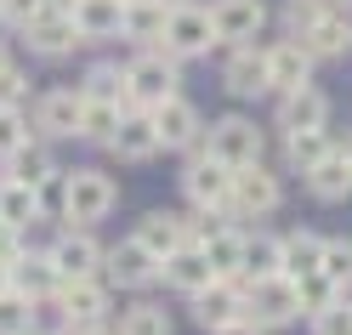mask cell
<instances>
[{"label": "cell", "mask_w": 352, "mask_h": 335, "mask_svg": "<svg viewBox=\"0 0 352 335\" xmlns=\"http://www.w3.org/2000/svg\"><path fill=\"white\" fill-rule=\"evenodd\" d=\"M329 125V97L318 85H301V91H284L278 97V131H324Z\"/></svg>", "instance_id": "d6986e66"}, {"label": "cell", "mask_w": 352, "mask_h": 335, "mask_svg": "<svg viewBox=\"0 0 352 335\" xmlns=\"http://www.w3.org/2000/svg\"><path fill=\"white\" fill-rule=\"evenodd\" d=\"M74 29L85 34V46L91 40H114L125 29V0H74Z\"/></svg>", "instance_id": "603a6c76"}, {"label": "cell", "mask_w": 352, "mask_h": 335, "mask_svg": "<svg viewBox=\"0 0 352 335\" xmlns=\"http://www.w3.org/2000/svg\"><path fill=\"white\" fill-rule=\"evenodd\" d=\"M57 335H74V329H57Z\"/></svg>", "instance_id": "f907efd6"}, {"label": "cell", "mask_w": 352, "mask_h": 335, "mask_svg": "<svg viewBox=\"0 0 352 335\" xmlns=\"http://www.w3.org/2000/svg\"><path fill=\"white\" fill-rule=\"evenodd\" d=\"M29 324H34V301L12 284L6 296H0V335H29Z\"/></svg>", "instance_id": "e575fe53"}, {"label": "cell", "mask_w": 352, "mask_h": 335, "mask_svg": "<svg viewBox=\"0 0 352 335\" xmlns=\"http://www.w3.org/2000/svg\"><path fill=\"white\" fill-rule=\"evenodd\" d=\"M12 284L23 290L29 301H46V296H57V290H63V273L52 267V256H34V261L23 256V261L12 267Z\"/></svg>", "instance_id": "f1b7e54d"}, {"label": "cell", "mask_w": 352, "mask_h": 335, "mask_svg": "<svg viewBox=\"0 0 352 335\" xmlns=\"http://www.w3.org/2000/svg\"><path fill=\"white\" fill-rule=\"evenodd\" d=\"M216 210H205V228H199V250L210 256L216 279H245V233H233L228 221H210Z\"/></svg>", "instance_id": "2e32d148"}, {"label": "cell", "mask_w": 352, "mask_h": 335, "mask_svg": "<svg viewBox=\"0 0 352 335\" xmlns=\"http://www.w3.org/2000/svg\"><path fill=\"white\" fill-rule=\"evenodd\" d=\"M114 176H102V171H69V182H63V216L74 221V228H91V221H102L108 210H114Z\"/></svg>", "instance_id": "3957f363"}, {"label": "cell", "mask_w": 352, "mask_h": 335, "mask_svg": "<svg viewBox=\"0 0 352 335\" xmlns=\"http://www.w3.org/2000/svg\"><path fill=\"white\" fill-rule=\"evenodd\" d=\"M329 6H336V0H284V23H290V34H301V29H313Z\"/></svg>", "instance_id": "60d3db41"}, {"label": "cell", "mask_w": 352, "mask_h": 335, "mask_svg": "<svg viewBox=\"0 0 352 335\" xmlns=\"http://www.w3.org/2000/svg\"><path fill=\"white\" fill-rule=\"evenodd\" d=\"M114 160H125V165H142V160H153L160 153V131H153V114L148 108H125V120H120V131L102 142Z\"/></svg>", "instance_id": "4fadbf2b"}, {"label": "cell", "mask_w": 352, "mask_h": 335, "mask_svg": "<svg viewBox=\"0 0 352 335\" xmlns=\"http://www.w3.org/2000/svg\"><path fill=\"white\" fill-rule=\"evenodd\" d=\"M188 153H193V160H188V171H182V193H188L199 210H233V165L216 160L210 142L188 148Z\"/></svg>", "instance_id": "7a4b0ae2"}, {"label": "cell", "mask_w": 352, "mask_h": 335, "mask_svg": "<svg viewBox=\"0 0 352 335\" xmlns=\"http://www.w3.org/2000/svg\"><path fill=\"white\" fill-rule=\"evenodd\" d=\"M40 12H52V0H0V23H34Z\"/></svg>", "instance_id": "b9f144b4"}, {"label": "cell", "mask_w": 352, "mask_h": 335, "mask_svg": "<svg viewBox=\"0 0 352 335\" xmlns=\"http://www.w3.org/2000/svg\"><path fill=\"white\" fill-rule=\"evenodd\" d=\"M102 273L114 279L120 290H142V284H153V279H160V256H153L148 244L131 233V239H120L114 250L102 256Z\"/></svg>", "instance_id": "9c48e42d"}, {"label": "cell", "mask_w": 352, "mask_h": 335, "mask_svg": "<svg viewBox=\"0 0 352 335\" xmlns=\"http://www.w3.org/2000/svg\"><path fill=\"white\" fill-rule=\"evenodd\" d=\"M148 114H153V131H160V148H199L205 142V120L182 91L165 97L160 108H148Z\"/></svg>", "instance_id": "ba28073f"}, {"label": "cell", "mask_w": 352, "mask_h": 335, "mask_svg": "<svg viewBox=\"0 0 352 335\" xmlns=\"http://www.w3.org/2000/svg\"><path fill=\"white\" fill-rule=\"evenodd\" d=\"M0 221H6V228H34L40 221V188H29V182H0Z\"/></svg>", "instance_id": "83f0119b"}, {"label": "cell", "mask_w": 352, "mask_h": 335, "mask_svg": "<svg viewBox=\"0 0 352 335\" xmlns=\"http://www.w3.org/2000/svg\"><path fill=\"white\" fill-rule=\"evenodd\" d=\"M80 108H85V91L52 85V91L34 102V131H46V137H80Z\"/></svg>", "instance_id": "e0dca14e"}, {"label": "cell", "mask_w": 352, "mask_h": 335, "mask_svg": "<svg viewBox=\"0 0 352 335\" xmlns=\"http://www.w3.org/2000/svg\"><path fill=\"white\" fill-rule=\"evenodd\" d=\"M57 307H63V318H69L74 335H91V324L108 312V290H102L97 279H63Z\"/></svg>", "instance_id": "9a60e30c"}, {"label": "cell", "mask_w": 352, "mask_h": 335, "mask_svg": "<svg viewBox=\"0 0 352 335\" xmlns=\"http://www.w3.org/2000/svg\"><path fill=\"white\" fill-rule=\"evenodd\" d=\"M165 23H170V6L165 0H125V40H137V46H160L165 40Z\"/></svg>", "instance_id": "484cf974"}, {"label": "cell", "mask_w": 352, "mask_h": 335, "mask_svg": "<svg viewBox=\"0 0 352 335\" xmlns=\"http://www.w3.org/2000/svg\"><path fill=\"white\" fill-rule=\"evenodd\" d=\"M0 261H6V267H17V261H23V244H17V228H6V221H0Z\"/></svg>", "instance_id": "ee69618b"}, {"label": "cell", "mask_w": 352, "mask_h": 335, "mask_svg": "<svg viewBox=\"0 0 352 335\" xmlns=\"http://www.w3.org/2000/svg\"><path fill=\"white\" fill-rule=\"evenodd\" d=\"M0 63H6V52H0Z\"/></svg>", "instance_id": "816d5d0a"}, {"label": "cell", "mask_w": 352, "mask_h": 335, "mask_svg": "<svg viewBox=\"0 0 352 335\" xmlns=\"http://www.w3.org/2000/svg\"><path fill=\"white\" fill-rule=\"evenodd\" d=\"M137 239H142L160 261H165L170 250H182V244H193V239H188V221L176 216V210H148V216L137 221Z\"/></svg>", "instance_id": "cb8c5ba5"}, {"label": "cell", "mask_w": 352, "mask_h": 335, "mask_svg": "<svg viewBox=\"0 0 352 335\" xmlns=\"http://www.w3.org/2000/svg\"><path fill=\"white\" fill-rule=\"evenodd\" d=\"M205 142H210V153L222 165H256L261 153H267V137L256 131V120H245V114H228V120H216L210 131H205Z\"/></svg>", "instance_id": "8992f818"}, {"label": "cell", "mask_w": 352, "mask_h": 335, "mask_svg": "<svg viewBox=\"0 0 352 335\" xmlns=\"http://www.w3.org/2000/svg\"><path fill=\"white\" fill-rule=\"evenodd\" d=\"M29 142V125H23V108L17 102H0V160H6L12 148Z\"/></svg>", "instance_id": "f35d334b"}, {"label": "cell", "mask_w": 352, "mask_h": 335, "mask_svg": "<svg viewBox=\"0 0 352 335\" xmlns=\"http://www.w3.org/2000/svg\"><path fill=\"white\" fill-rule=\"evenodd\" d=\"M210 335H267L256 318H239V324H228V329H210Z\"/></svg>", "instance_id": "f6af8a7d"}, {"label": "cell", "mask_w": 352, "mask_h": 335, "mask_svg": "<svg viewBox=\"0 0 352 335\" xmlns=\"http://www.w3.org/2000/svg\"><path fill=\"white\" fill-rule=\"evenodd\" d=\"M318 273L336 284V290H346L352 284V244H336V239H324V261H318Z\"/></svg>", "instance_id": "8d00e7d4"}, {"label": "cell", "mask_w": 352, "mask_h": 335, "mask_svg": "<svg viewBox=\"0 0 352 335\" xmlns=\"http://www.w3.org/2000/svg\"><path fill=\"white\" fill-rule=\"evenodd\" d=\"M46 256H52V267H57L63 279H97V267H102V250H97L91 228H69Z\"/></svg>", "instance_id": "ac0fdd59"}, {"label": "cell", "mask_w": 352, "mask_h": 335, "mask_svg": "<svg viewBox=\"0 0 352 335\" xmlns=\"http://www.w3.org/2000/svg\"><path fill=\"white\" fill-rule=\"evenodd\" d=\"M313 52L301 46V40H278V46H267V91H301V85H313Z\"/></svg>", "instance_id": "7c38bea8"}, {"label": "cell", "mask_w": 352, "mask_h": 335, "mask_svg": "<svg viewBox=\"0 0 352 335\" xmlns=\"http://www.w3.org/2000/svg\"><path fill=\"white\" fill-rule=\"evenodd\" d=\"M278 199H284V188L261 160L233 171V210L239 216H267V210H278Z\"/></svg>", "instance_id": "8fae6325"}, {"label": "cell", "mask_w": 352, "mask_h": 335, "mask_svg": "<svg viewBox=\"0 0 352 335\" xmlns=\"http://www.w3.org/2000/svg\"><path fill=\"white\" fill-rule=\"evenodd\" d=\"M307 188H313V199H324V205H336V199H346L352 193V160L341 148H329L324 160L307 171Z\"/></svg>", "instance_id": "d4e9b609"}, {"label": "cell", "mask_w": 352, "mask_h": 335, "mask_svg": "<svg viewBox=\"0 0 352 335\" xmlns=\"http://www.w3.org/2000/svg\"><path fill=\"white\" fill-rule=\"evenodd\" d=\"M245 312L261 329H278V324H296L301 318V284L290 273H273V279H245Z\"/></svg>", "instance_id": "6da1fadb"}, {"label": "cell", "mask_w": 352, "mask_h": 335, "mask_svg": "<svg viewBox=\"0 0 352 335\" xmlns=\"http://www.w3.org/2000/svg\"><path fill=\"white\" fill-rule=\"evenodd\" d=\"M296 40H301L313 57H346V52H352V23H346V12H341V6H329L318 23H313V29H301Z\"/></svg>", "instance_id": "7402d4cb"}, {"label": "cell", "mask_w": 352, "mask_h": 335, "mask_svg": "<svg viewBox=\"0 0 352 335\" xmlns=\"http://www.w3.org/2000/svg\"><path fill=\"white\" fill-rule=\"evenodd\" d=\"M318 261H324V239L318 233H290V239H284V273H290V279L318 273Z\"/></svg>", "instance_id": "d6a6232c"}, {"label": "cell", "mask_w": 352, "mask_h": 335, "mask_svg": "<svg viewBox=\"0 0 352 335\" xmlns=\"http://www.w3.org/2000/svg\"><path fill=\"white\" fill-rule=\"evenodd\" d=\"M165 6H182V0H165Z\"/></svg>", "instance_id": "681fc988"}, {"label": "cell", "mask_w": 352, "mask_h": 335, "mask_svg": "<svg viewBox=\"0 0 352 335\" xmlns=\"http://www.w3.org/2000/svg\"><path fill=\"white\" fill-rule=\"evenodd\" d=\"M296 284H301V307H307V318H313V312H318V307H329V301H336V296H341V290H336V284H329L324 273H301Z\"/></svg>", "instance_id": "ab89813d"}, {"label": "cell", "mask_w": 352, "mask_h": 335, "mask_svg": "<svg viewBox=\"0 0 352 335\" xmlns=\"http://www.w3.org/2000/svg\"><path fill=\"white\" fill-rule=\"evenodd\" d=\"M210 46H222V40H216V17H210V6H193V0L170 6V23H165V52L182 63V57H205Z\"/></svg>", "instance_id": "5b68a950"}, {"label": "cell", "mask_w": 352, "mask_h": 335, "mask_svg": "<svg viewBox=\"0 0 352 335\" xmlns=\"http://www.w3.org/2000/svg\"><path fill=\"white\" fill-rule=\"evenodd\" d=\"M85 97H102V102H120V108H131V80H125V69L120 63H97L91 74H85V85H80Z\"/></svg>", "instance_id": "4dcf8cb0"}, {"label": "cell", "mask_w": 352, "mask_h": 335, "mask_svg": "<svg viewBox=\"0 0 352 335\" xmlns=\"http://www.w3.org/2000/svg\"><path fill=\"white\" fill-rule=\"evenodd\" d=\"M23 40H29V52L34 57H69L74 46H85V34L74 29V17L69 12H40L34 23H23Z\"/></svg>", "instance_id": "5bb4252c"}, {"label": "cell", "mask_w": 352, "mask_h": 335, "mask_svg": "<svg viewBox=\"0 0 352 335\" xmlns=\"http://www.w3.org/2000/svg\"><path fill=\"white\" fill-rule=\"evenodd\" d=\"M313 335H352V301H329V307H318L313 312Z\"/></svg>", "instance_id": "74e56055"}, {"label": "cell", "mask_w": 352, "mask_h": 335, "mask_svg": "<svg viewBox=\"0 0 352 335\" xmlns=\"http://www.w3.org/2000/svg\"><path fill=\"white\" fill-rule=\"evenodd\" d=\"M29 97V74L17 63H0V102H23Z\"/></svg>", "instance_id": "7bdbcfd3"}, {"label": "cell", "mask_w": 352, "mask_h": 335, "mask_svg": "<svg viewBox=\"0 0 352 335\" xmlns=\"http://www.w3.org/2000/svg\"><path fill=\"white\" fill-rule=\"evenodd\" d=\"M210 17H216V40L222 46H256V34L267 29V6L261 0H216Z\"/></svg>", "instance_id": "30bf717a"}, {"label": "cell", "mask_w": 352, "mask_h": 335, "mask_svg": "<svg viewBox=\"0 0 352 335\" xmlns=\"http://www.w3.org/2000/svg\"><path fill=\"white\" fill-rule=\"evenodd\" d=\"M341 153H346V160H352V131H346V142H341Z\"/></svg>", "instance_id": "c3c4849f"}, {"label": "cell", "mask_w": 352, "mask_h": 335, "mask_svg": "<svg viewBox=\"0 0 352 335\" xmlns=\"http://www.w3.org/2000/svg\"><path fill=\"white\" fill-rule=\"evenodd\" d=\"M91 335H97V329H91Z\"/></svg>", "instance_id": "db71d44e"}, {"label": "cell", "mask_w": 352, "mask_h": 335, "mask_svg": "<svg viewBox=\"0 0 352 335\" xmlns=\"http://www.w3.org/2000/svg\"><path fill=\"white\" fill-rule=\"evenodd\" d=\"M52 6H57V12H74V0H52Z\"/></svg>", "instance_id": "7dc6e473"}, {"label": "cell", "mask_w": 352, "mask_h": 335, "mask_svg": "<svg viewBox=\"0 0 352 335\" xmlns=\"http://www.w3.org/2000/svg\"><path fill=\"white\" fill-rule=\"evenodd\" d=\"M222 85H228L233 97H261V91H267V52L233 46L228 63H222Z\"/></svg>", "instance_id": "44dd1931"}, {"label": "cell", "mask_w": 352, "mask_h": 335, "mask_svg": "<svg viewBox=\"0 0 352 335\" xmlns=\"http://www.w3.org/2000/svg\"><path fill=\"white\" fill-rule=\"evenodd\" d=\"M120 120H125V108H120V102L85 97V108H80V137H85V142H108V137L120 131Z\"/></svg>", "instance_id": "f546056e"}, {"label": "cell", "mask_w": 352, "mask_h": 335, "mask_svg": "<svg viewBox=\"0 0 352 335\" xmlns=\"http://www.w3.org/2000/svg\"><path fill=\"white\" fill-rule=\"evenodd\" d=\"M284 153H290V165L307 176L329 153V131H290V137H284Z\"/></svg>", "instance_id": "836d02e7"}, {"label": "cell", "mask_w": 352, "mask_h": 335, "mask_svg": "<svg viewBox=\"0 0 352 335\" xmlns=\"http://www.w3.org/2000/svg\"><path fill=\"white\" fill-rule=\"evenodd\" d=\"M125 80H131V108H160L165 97H176L182 69H176L170 52H142L125 63Z\"/></svg>", "instance_id": "277c9868"}, {"label": "cell", "mask_w": 352, "mask_h": 335, "mask_svg": "<svg viewBox=\"0 0 352 335\" xmlns=\"http://www.w3.org/2000/svg\"><path fill=\"white\" fill-rule=\"evenodd\" d=\"M273 273H284V239L267 233L245 239V279H273Z\"/></svg>", "instance_id": "1f68e13d"}, {"label": "cell", "mask_w": 352, "mask_h": 335, "mask_svg": "<svg viewBox=\"0 0 352 335\" xmlns=\"http://www.w3.org/2000/svg\"><path fill=\"white\" fill-rule=\"evenodd\" d=\"M341 6H352V0H341Z\"/></svg>", "instance_id": "f5cc1de1"}, {"label": "cell", "mask_w": 352, "mask_h": 335, "mask_svg": "<svg viewBox=\"0 0 352 335\" xmlns=\"http://www.w3.org/2000/svg\"><path fill=\"white\" fill-rule=\"evenodd\" d=\"M160 273H165L170 290H182V296H199V290L216 279V267H210V256L199 250V244H182V250H170V256L160 261Z\"/></svg>", "instance_id": "ffe728a7"}, {"label": "cell", "mask_w": 352, "mask_h": 335, "mask_svg": "<svg viewBox=\"0 0 352 335\" xmlns=\"http://www.w3.org/2000/svg\"><path fill=\"white\" fill-rule=\"evenodd\" d=\"M120 335H170V318H165V307L142 301V307H131L120 318Z\"/></svg>", "instance_id": "d590c367"}, {"label": "cell", "mask_w": 352, "mask_h": 335, "mask_svg": "<svg viewBox=\"0 0 352 335\" xmlns=\"http://www.w3.org/2000/svg\"><path fill=\"white\" fill-rule=\"evenodd\" d=\"M6 176H12V182H29V188H46L52 176H57V160H52V148L23 142V148L6 153Z\"/></svg>", "instance_id": "4316f807"}, {"label": "cell", "mask_w": 352, "mask_h": 335, "mask_svg": "<svg viewBox=\"0 0 352 335\" xmlns=\"http://www.w3.org/2000/svg\"><path fill=\"white\" fill-rule=\"evenodd\" d=\"M6 290H12V267L0 261V296H6Z\"/></svg>", "instance_id": "bcb514c9"}, {"label": "cell", "mask_w": 352, "mask_h": 335, "mask_svg": "<svg viewBox=\"0 0 352 335\" xmlns=\"http://www.w3.org/2000/svg\"><path fill=\"white\" fill-rule=\"evenodd\" d=\"M193 318H199V329H228L239 318H250L245 312V279H210L193 296Z\"/></svg>", "instance_id": "52a82bcc"}]
</instances>
